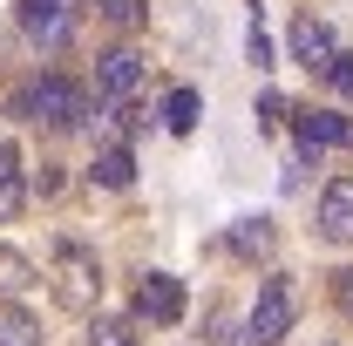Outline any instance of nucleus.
Listing matches in <instances>:
<instances>
[{
  "label": "nucleus",
  "mask_w": 353,
  "mask_h": 346,
  "mask_svg": "<svg viewBox=\"0 0 353 346\" xmlns=\"http://www.w3.org/2000/svg\"><path fill=\"white\" fill-rule=\"evenodd\" d=\"M14 116H28V123H48V130H75L88 116V95L68 75H41V82H28L14 95Z\"/></svg>",
  "instance_id": "nucleus-1"
},
{
  "label": "nucleus",
  "mask_w": 353,
  "mask_h": 346,
  "mask_svg": "<svg viewBox=\"0 0 353 346\" xmlns=\"http://www.w3.org/2000/svg\"><path fill=\"white\" fill-rule=\"evenodd\" d=\"M54 299L68 305V312H88V305L102 299V265H95V252L75 245V238L54 245Z\"/></svg>",
  "instance_id": "nucleus-2"
},
{
  "label": "nucleus",
  "mask_w": 353,
  "mask_h": 346,
  "mask_svg": "<svg viewBox=\"0 0 353 346\" xmlns=\"http://www.w3.org/2000/svg\"><path fill=\"white\" fill-rule=\"evenodd\" d=\"M292 312H299L292 278H265V285H259V305H252V346H279L285 333H292Z\"/></svg>",
  "instance_id": "nucleus-3"
},
{
  "label": "nucleus",
  "mask_w": 353,
  "mask_h": 346,
  "mask_svg": "<svg viewBox=\"0 0 353 346\" xmlns=\"http://www.w3.org/2000/svg\"><path fill=\"white\" fill-rule=\"evenodd\" d=\"M292 143H299V156H319V150L353 143V123L333 116V109H299V116H292Z\"/></svg>",
  "instance_id": "nucleus-4"
},
{
  "label": "nucleus",
  "mask_w": 353,
  "mask_h": 346,
  "mask_svg": "<svg viewBox=\"0 0 353 346\" xmlns=\"http://www.w3.org/2000/svg\"><path fill=\"white\" fill-rule=\"evenodd\" d=\"M21 28L41 48H61L75 34V14H68V0H21Z\"/></svg>",
  "instance_id": "nucleus-5"
},
{
  "label": "nucleus",
  "mask_w": 353,
  "mask_h": 346,
  "mask_svg": "<svg viewBox=\"0 0 353 346\" xmlns=\"http://www.w3.org/2000/svg\"><path fill=\"white\" fill-rule=\"evenodd\" d=\"M136 312L157 319V326H176V319H183V285H176L170 272H150V278L136 285Z\"/></svg>",
  "instance_id": "nucleus-6"
},
{
  "label": "nucleus",
  "mask_w": 353,
  "mask_h": 346,
  "mask_svg": "<svg viewBox=\"0 0 353 346\" xmlns=\"http://www.w3.org/2000/svg\"><path fill=\"white\" fill-rule=\"evenodd\" d=\"M136 82H143V54H136V48H116V54H102V68H95V88H102V102H123Z\"/></svg>",
  "instance_id": "nucleus-7"
},
{
  "label": "nucleus",
  "mask_w": 353,
  "mask_h": 346,
  "mask_svg": "<svg viewBox=\"0 0 353 346\" xmlns=\"http://www.w3.org/2000/svg\"><path fill=\"white\" fill-rule=\"evenodd\" d=\"M292 54H299V68H312V75H326L333 68V28L326 21H292Z\"/></svg>",
  "instance_id": "nucleus-8"
},
{
  "label": "nucleus",
  "mask_w": 353,
  "mask_h": 346,
  "mask_svg": "<svg viewBox=\"0 0 353 346\" xmlns=\"http://www.w3.org/2000/svg\"><path fill=\"white\" fill-rule=\"evenodd\" d=\"M319 231H326L333 245H353V176L326 183V197H319Z\"/></svg>",
  "instance_id": "nucleus-9"
},
{
  "label": "nucleus",
  "mask_w": 353,
  "mask_h": 346,
  "mask_svg": "<svg viewBox=\"0 0 353 346\" xmlns=\"http://www.w3.org/2000/svg\"><path fill=\"white\" fill-rule=\"evenodd\" d=\"M21 204H28V176H21V150H14V143H0V224H7V217H21Z\"/></svg>",
  "instance_id": "nucleus-10"
},
{
  "label": "nucleus",
  "mask_w": 353,
  "mask_h": 346,
  "mask_svg": "<svg viewBox=\"0 0 353 346\" xmlns=\"http://www.w3.org/2000/svg\"><path fill=\"white\" fill-rule=\"evenodd\" d=\"M95 183H102V190H130V183H136V156L123 150V143L95 150Z\"/></svg>",
  "instance_id": "nucleus-11"
},
{
  "label": "nucleus",
  "mask_w": 353,
  "mask_h": 346,
  "mask_svg": "<svg viewBox=\"0 0 353 346\" xmlns=\"http://www.w3.org/2000/svg\"><path fill=\"white\" fill-rule=\"evenodd\" d=\"M231 252H238V258L272 252V217H238V224H231Z\"/></svg>",
  "instance_id": "nucleus-12"
},
{
  "label": "nucleus",
  "mask_w": 353,
  "mask_h": 346,
  "mask_svg": "<svg viewBox=\"0 0 353 346\" xmlns=\"http://www.w3.org/2000/svg\"><path fill=\"white\" fill-rule=\"evenodd\" d=\"M197 109H204V102H197V88H170V95H163V130L190 136V130H197Z\"/></svg>",
  "instance_id": "nucleus-13"
},
{
  "label": "nucleus",
  "mask_w": 353,
  "mask_h": 346,
  "mask_svg": "<svg viewBox=\"0 0 353 346\" xmlns=\"http://www.w3.org/2000/svg\"><path fill=\"white\" fill-rule=\"evenodd\" d=\"M0 346H41V326L21 305H0Z\"/></svg>",
  "instance_id": "nucleus-14"
},
{
  "label": "nucleus",
  "mask_w": 353,
  "mask_h": 346,
  "mask_svg": "<svg viewBox=\"0 0 353 346\" xmlns=\"http://www.w3.org/2000/svg\"><path fill=\"white\" fill-rule=\"evenodd\" d=\"M88 346H143V340H136L130 319H95L88 326Z\"/></svg>",
  "instance_id": "nucleus-15"
},
{
  "label": "nucleus",
  "mask_w": 353,
  "mask_h": 346,
  "mask_svg": "<svg viewBox=\"0 0 353 346\" xmlns=\"http://www.w3.org/2000/svg\"><path fill=\"white\" fill-rule=\"evenodd\" d=\"M28 285H34V265L21 252H0V292H28Z\"/></svg>",
  "instance_id": "nucleus-16"
},
{
  "label": "nucleus",
  "mask_w": 353,
  "mask_h": 346,
  "mask_svg": "<svg viewBox=\"0 0 353 346\" xmlns=\"http://www.w3.org/2000/svg\"><path fill=\"white\" fill-rule=\"evenodd\" d=\"M143 7H150V0H95V14H102V21H116V28L143 21Z\"/></svg>",
  "instance_id": "nucleus-17"
},
{
  "label": "nucleus",
  "mask_w": 353,
  "mask_h": 346,
  "mask_svg": "<svg viewBox=\"0 0 353 346\" xmlns=\"http://www.w3.org/2000/svg\"><path fill=\"white\" fill-rule=\"evenodd\" d=\"M245 54H252V68H272V41H265L259 21H252V34H245Z\"/></svg>",
  "instance_id": "nucleus-18"
},
{
  "label": "nucleus",
  "mask_w": 353,
  "mask_h": 346,
  "mask_svg": "<svg viewBox=\"0 0 353 346\" xmlns=\"http://www.w3.org/2000/svg\"><path fill=\"white\" fill-rule=\"evenodd\" d=\"M326 82L340 88V95H353V54H333V68H326Z\"/></svg>",
  "instance_id": "nucleus-19"
},
{
  "label": "nucleus",
  "mask_w": 353,
  "mask_h": 346,
  "mask_svg": "<svg viewBox=\"0 0 353 346\" xmlns=\"http://www.w3.org/2000/svg\"><path fill=\"white\" fill-rule=\"evenodd\" d=\"M259 123H265V130H272V123H285V95H272V88H265V95H259Z\"/></svg>",
  "instance_id": "nucleus-20"
},
{
  "label": "nucleus",
  "mask_w": 353,
  "mask_h": 346,
  "mask_svg": "<svg viewBox=\"0 0 353 346\" xmlns=\"http://www.w3.org/2000/svg\"><path fill=\"white\" fill-rule=\"evenodd\" d=\"M333 292H340V312H347V319H353V265H347V272H340V278H333Z\"/></svg>",
  "instance_id": "nucleus-21"
}]
</instances>
